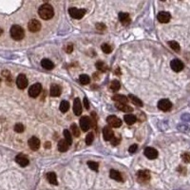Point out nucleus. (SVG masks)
Masks as SVG:
<instances>
[{"label": "nucleus", "instance_id": "1", "mask_svg": "<svg viewBox=\"0 0 190 190\" xmlns=\"http://www.w3.org/2000/svg\"><path fill=\"white\" fill-rule=\"evenodd\" d=\"M38 14L43 20H49L53 17L54 10L52 5L49 4H43L38 10Z\"/></svg>", "mask_w": 190, "mask_h": 190}, {"label": "nucleus", "instance_id": "2", "mask_svg": "<svg viewBox=\"0 0 190 190\" xmlns=\"http://www.w3.org/2000/svg\"><path fill=\"white\" fill-rule=\"evenodd\" d=\"M10 36L15 41H20L24 38L25 36V31L23 30V28L20 27L19 25H13L10 28Z\"/></svg>", "mask_w": 190, "mask_h": 190}, {"label": "nucleus", "instance_id": "3", "mask_svg": "<svg viewBox=\"0 0 190 190\" xmlns=\"http://www.w3.org/2000/svg\"><path fill=\"white\" fill-rule=\"evenodd\" d=\"M69 13L72 18L74 19H81L83 16L86 14V10L84 9H77V8H70Z\"/></svg>", "mask_w": 190, "mask_h": 190}, {"label": "nucleus", "instance_id": "4", "mask_svg": "<svg viewBox=\"0 0 190 190\" xmlns=\"http://www.w3.org/2000/svg\"><path fill=\"white\" fill-rule=\"evenodd\" d=\"M137 180L141 183H146L150 180V173L147 170H140L137 173Z\"/></svg>", "mask_w": 190, "mask_h": 190}, {"label": "nucleus", "instance_id": "5", "mask_svg": "<svg viewBox=\"0 0 190 190\" xmlns=\"http://www.w3.org/2000/svg\"><path fill=\"white\" fill-rule=\"evenodd\" d=\"M42 91V86L40 83H36L34 85H32L30 89H29V95L31 98H35L37 97L39 94H40Z\"/></svg>", "mask_w": 190, "mask_h": 190}, {"label": "nucleus", "instance_id": "6", "mask_svg": "<svg viewBox=\"0 0 190 190\" xmlns=\"http://www.w3.org/2000/svg\"><path fill=\"white\" fill-rule=\"evenodd\" d=\"M79 124H80V128L83 130V131H88L89 129V127H91V119L88 118V117L87 116H83L80 118L79 120Z\"/></svg>", "mask_w": 190, "mask_h": 190}, {"label": "nucleus", "instance_id": "7", "mask_svg": "<svg viewBox=\"0 0 190 190\" xmlns=\"http://www.w3.org/2000/svg\"><path fill=\"white\" fill-rule=\"evenodd\" d=\"M28 79L25 74H19L17 79H16V86H17L18 88L20 89H25L28 87Z\"/></svg>", "mask_w": 190, "mask_h": 190}, {"label": "nucleus", "instance_id": "8", "mask_svg": "<svg viewBox=\"0 0 190 190\" xmlns=\"http://www.w3.org/2000/svg\"><path fill=\"white\" fill-rule=\"evenodd\" d=\"M158 108L163 111H168L172 108V103L168 99H162L158 103Z\"/></svg>", "mask_w": 190, "mask_h": 190}, {"label": "nucleus", "instance_id": "9", "mask_svg": "<svg viewBox=\"0 0 190 190\" xmlns=\"http://www.w3.org/2000/svg\"><path fill=\"white\" fill-rule=\"evenodd\" d=\"M28 28H29L30 31L31 32H37L40 31L41 29V23L36 19H31L29 22V25H28Z\"/></svg>", "mask_w": 190, "mask_h": 190}, {"label": "nucleus", "instance_id": "10", "mask_svg": "<svg viewBox=\"0 0 190 190\" xmlns=\"http://www.w3.org/2000/svg\"><path fill=\"white\" fill-rule=\"evenodd\" d=\"M170 67L172 70H174L175 72H180L183 70V64L182 61L179 59H174L170 62Z\"/></svg>", "mask_w": 190, "mask_h": 190}, {"label": "nucleus", "instance_id": "11", "mask_svg": "<svg viewBox=\"0 0 190 190\" xmlns=\"http://www.w3.org/2000/svg\"><path fill=\"white\" fill-rule=\"evenodd\" d=\"M107 122L108 123L109 126H113V127H120L122 126V121L118 118V117H116L114 115L108 116L107 118Z\"/></svg>", "mask_w": 190, "mask_h": 190}, {"label": "nucleus", "instance_id": "12", "mask_svg": "<svg viewBox=\"0 0 190 190\" xmlns=\"http://www.w3.org/2000/svg\"><path fill=\"white\" fill-rule=\"evenodd\" d=\"M28 144H29V147H30V148L31 149V150H38L39 149V147H40V144H41V143H40V140H39L37 137H35V136H33V137H31L30 140H29V142H28Z\"/></svg>", "mask_w": 190, "mask_h": 190}, {"label": "nucleus", "instance_id": "13", "mask_svg": "<svg viewBox=\"0 0 190 190\" xmlns=\"http://www.w3.org/2000/svg\"><path fill=\"white\" fill-rule=\"evenodd\" d=\"M157 18H158L160 23L166 24L170 21L171 15H170L169 13H167V12H160L157 15Z\"/></svg>", "mask_w": 190, "mask_h": 190}, {"label": "nucleus", "instance_id": "14", "mask_svg": "<svg viewBox=\"0 0 190 190\" xmlns=\"http://www.w3.org/2000/svg\"><path fill=\"white\" fill-rule=\"evenodd\" d=\"M144 155L149 160H154L158 157V151L153 147H147L144 149Z\"/></svg>", "mask_w": 190, "mask_h": 190}, {"label": "nucleus", "instance_id": "15", "mask_svg": "<svg viewBox=\"0 0 190 190\" xmlns=\"http://www.w3.org/2000/svg\"><path fill=\"white\" fill-rule=\"evenodd\" d=\"M15 161L16 163L19 165H21L22 167H25L29 165V159H28V157H26L24 154H18L15 157Z\"/></svg>", "mask_w": 190, "mask_h": 190}, {"label": "nucleus", "instance_id": "16", "mask_svg": "<svg viewBox=\"0 0 190 190\" xmlns=\"http://www.w3.org/2000/svg\"><path fill=\"white\" fill-rule=\"evenodd\" d=\"M103 137H104V139L105 140V141H111V140H112L113 137H114L113 130L111 129L109 126L104 127V129H103Z\"/></svg>", "mask_w": 190, "mask_h": 190}, {"label": "nucleus", "instance_id": "17", "mask_svg": "<svg viewBox=\"0 0 190 190\" xmlns=\"http://www.w3.org/2000/svg\"><path fill=\"white\" fill-rule=\"evenodd\" d=\"M73 112L75 115L79 116L82 113V105L79 98H75L73 102Z\"/></svg>", "mask_w": 190, "mask_h": 190}, {"label": "nucleus", "instance_id": "18", "mask_svg": "<svg viewBox=\"0 0 190 190\" xmlns=\"http://www.w3.org/2000/svg\"><path fill=\"white\" fill-rule=\"evenodd\" d=\"M61 91H62V89H61L60 86L56 85V84H52L51 86V88H49V94H51V96L52 97H57L61 94Z\"/></svg>", "mask_w": 190, "mask_h": 190}, {"label": "nucleus", "instance_id": "19", "mask_svg": "<svg viewBox=\"0 0 190 190\" xmlns=\"http://www.w3.org/2000/svg\"><path fill=\"white\" fill-rule=\"evenodd\" d=\"M119 20L121 21V23L124 25V26H127L129 25L130 23V17H129V14L126 13H120L119 15Z\"/></svg>", "mask_w": 190, "mask_h": 190}, {"label": "nucleus", "instance_id": "20", "mask_svg": "<svg viewBox=\"0 0 190 190\" xmlns=\"http://www.w3.org/2000/svg\"><path fill=\"white\" fill-rule=\"evenodd\" d=\"M57 147H58V150H59L60 152H66L67 150L69 149L70 144L67 143V141H66L65 139L64 140H60L59 143H58Z\"/></svg>", "mask_w": 190, "mask_h": 190}, {"label": "nucleus", "instance_id": "21", "mask_svg": "<svg viewBox=\"0 0 190 190\" xmlns=\"http://www.w3.org/2000/svg\"><path fill=\"white\" fill-rule=\"evenodd\" d=\"M109 177L111 179H113V180L117 181V182H123V177H122V174L117 170H110L109 172Z\"/></svg>", "mask_w": 190, "mask_h": 190}, {"label": "nucleus", "instance_id": "22", "mask_svg": "<svg viewBox=\"0 0 190 190\" xmlns=\"http://www.w3.org/2000/svg\"><path fill=\"white\" fill-rule=\"evenodd\" d=\"M41 66L48 70H52L54 68V64L49 59H43L41 61Z\"/></svg>", "mask_w": 190, "mask_h": 190}, {"label": "nucleus", "instance_id": "23", "mask_svg": "<svg viewBox=\"0 0 190 190\" xmlns=\"http://www.w3.org/2000/svg\"><path fill=\"white\" fill-rule=\"evenodd\" d=\"M47 179L49 183L53 184V186H57L58 182H57V177L56 174H55L54 172H49L47 174Z\"/></svg>", "mask_w": 190, "mask_h": 190}, {"label": "nucleus", "instance_id": "24", "mask_svg": "<svg viewBox=\"0 0 190 190\" xmlns=\"http://www.w3.org/2000/svg\"><path fill=\"white\" fill-rule=\"evenodd\" d=\"M116 108L122 110V111H124V112H131V111L133 110V108L131 107H129V105H127L126 104H119V103H117L116 104Z\"/></svg>", "mask_w": 190, "mask_h": 190}, {"label": "nucleus", "instance_id": "25", "mask_svg": "<svg viewBox=\"0 0 190 190\" xmlns=\"http://www.w3.org/2000/svg\"><path fill=\"white\" fill-rule=\"evenodd\" d=\"M124 120H125V122L126 123L127 125H133L134 123L136 122V120H137V118H136V116H134V115H132V114H126V115H125V117H124Z\"/></svg>", "mask_w": 190, "mask_h": 190}, {"label": "nucleus", "instance_id": "26", "mask_svg": "<svg viewBox=\"0 0 190 190\" xmlns=\"http://www.w3.org/2000/svg\"><path fill=\"white\" fill-rule=\"evenodd\" d=\"M113 100L119 104H126L128 101V98H126V96H124V95H114Z\"/></svg>", "mask_w": 190, "mask_h": 190}, {"label": "nucleus", "instance_id": "27", "mask_svg": "<svg viewBox=\"0 0 190 190\" xmlns=\"http://www.w3.org/2000/svg\"><path fill=\"white\" fill-rule=\"evenodd\" d=\"M128 99H130L131 102H132L134 105H138V107H143V102H142L141 100H140L138 97L134 96V95H132V94H129V95H128Z\"/></svg>", "mask_w": 190, "mask_h": 190}, {"label": "nucleus", "instance_id": "28", "mask_svg": "<svg viewBox=\"0 0 190 190\" xmlns=\"http://www.w3.org/2000/svg\"><path fill=\"white\" fill-rule=\"evenodd\" d=\"M59 108H60V111H61V112L66 113L67 111L69 110V108H70V104H69V102H67V101H62V102H61V104H60Z\"/></svg>", "mask_w": 190, "mask_h": 190}, {"label": "nucleus", "instance_id": "29", "mask_svg": "<svg viewBox=\"0 0 190 190\" xmlns=\"http://www.w3.org/2000/svg\"><path fill=\"white\" fill-rule=\"evenodd\" d=\"M110 89H112L113 91H119L121 88V84L118 80H113L112 82L110 83Z\"/></svg>", "mask_w": 190, "mask_h": 190}, {"label": "nucleus", "instance_id": "30", "mask_svg": "<svg viewBox=\"0 0 190 190\" xmlns=\"http://www.w3.org/2000/svg\"><path fill=\"white\" fill-rule=\"evenodd\" d=\"M95 66H96V68L98 69V70L102 71V72H105L108 70L107 65H105L104 62H102V61H99V62H97L96 64H95Z\"/></svg>", "mask_w": 190, "mask_h": 190}, {"label": "nucleus", "instance_id": "31", "mask_svg": "<svg viewBox=\"0 0 190 190\" xmlns=\"http://www.w3.org/2000/svg\"><path fill=\"white\" fill-rule=\"evenodd\" d=\"M168 45H169V47L173 49V51H175L177 52H179L181 51L180 45H179V43L176 42V41H169L168 42Z\"/></svg>", "mask_w": 190, "mask_h": 190}, {"label": "nucleus", "instance_id": "32", "mask_svg": "<svg viewBox=\"0 0 190 190\" xmlns=\"http://www.w3.org/2000/svg\"><path fill=\"white\" fill-rule=\"evenodd\" d=\"M79 81L81 82L82 85H88V84H89V81H91V78L87 74H81L79 77Z\"/></svg>", "mask_w": 190, "mask_h": 190}, {"label": "nucleus", "instance_id": "33", "mask_svg": "<svg viewBox=\"0 0 190 190\" xmlns=\"http://www.w3.org/2000/svg\"><path fill=\"white\" fill-rule=\"evenodd\" d=\"M70 129H71V132H72V135H73L74 137H79V135H80V129L78 128V126L75 124H72L70 126Z\"/></svg>", "mask_w": 190, "mask_h": 190}, {"label": "nucleus", "instance_id": "34", "mask_svg": "<svg viewBox=\"0 0 190 190\" xmlns=\"http://www.w3.org/2000/svg\"><path fill=\"white\" fill-rule=\"evenodd\" d=\"M64 136H65V140L67 141V143H68V144H70V146L71 143H72V137H71L70 132L69 130L65 129V130H64Z\"/></svg>", "mask_w": 190, "mask_h": 190}, {"label": "nucleus", "instance_id": "35", "mask_svg": "<svg viewBox=\"0 0 190 190\" xmlns=\"http://www.w3.org/2000/svg\"><path fill=\"white\" fill-rule=\"evenodd\" d=\"M101 49H102V51L105 52V53H110L111 52H112V47L110 46V45L108 44H103L102 46H101Z\"/></svg>", "mask_w": 190, "mask_h": 190}, {"label": "nucleus", "instance_id": "36", "mask_svg": "<svg viewBox=\"0 0 190 190\" xmlns=\"http://www.w3.org/2000/svg\"><path fill=\"white\" fill-rule=\"evenodd\" d=\"M93 140H94V135H93V133L91 132H89L88 135L86 136V144H91L93 143Z\"/></svg>", "mask_w": 190, "mask_h": 190}, {"label": "nucleus", "instance_id": "37", "mask_svg": "<svg viewBox=\"0 0 190 190\" xmlns=\"http://www.w3.org/2000/svg\"><path fill=\"white\" fill-rule=\"evenodd\" d=\"M88 167H91V169L94 170V171H98V167H99V165L96 163V162H88Z\"/></svg>", "mask_w": 190, "mask_h": 190}, {"label": "nucleus", "instance_id": "38", "mask_svg": "<svg viewBox=\"0 0 190 190\" xmlns=\"http://www.w3.org/2000/svg\"><path fill=\"white\" fill-rule=\"evenodd\" d=\"M24 129H25V127L22 124H16L14 126V131L17 132V133H22L24 131Z\"/></svg>", "mask_w": 190, "mask_h": 190}, {"label": "nucleus", "instance_id": "39", "mask_svg": "<svg viewBox=\"0 0 190 190\" xmlns=\"http://www.w3.org/2000/svg\"><path fill=\"white\" fill-rule=\"evenodd\" d=\"M182 159H183V161L184 162V163L189 164L190 163V153L189 152H184L182 155Z\"/></svg>", "mask_w": 190, "mask_h": 190}, {"label": "nucleus", "instance_id": "40", "mask_svg": "<svg viewBox=\"0 0 190 190\" xmlns=\"http://www.w3.org/2000/svg\"><path fill=\"white\" fill-rule=\"evenodd\" d=\"M96 29L100 31H103L107 29V27H105V25H104L103 23H97L96 24Z\"/></svg>", "mask_w": 190, "mask_h": 190}, {"label": "nucleus", "instance_id": "41", "mask_svg": "<svg viewBox=\"0 0 190 190\" xmlns=\"http://www.w3.org/2000/svg\"><path fill=\"white\" fill-rule=\"evenodd\" d=\"M178 129L180 130V131L187 132V131H188V129H189V127H188L187 126H184V125H183V126H178Z\"/></svg>", "mask_w": 190, "mask_h": 190}, {"label": "nucleus", "instance_id": "42", "mask_svg": "<svg viewBox=\"0 0 190 190\" xmlns=\"http://www.w3.org/2000/svg\"><path fill=\"white\" fill-rule=\"evenodd\" d=\"M137 149H138L137 144H132V146L129 147V149H128V151H129L130 153H135L137 151Z\"/></svg>", "mask_w": 190, "mask_h": 190}, {"label": "nucleus", "instance_id": "43", "mask_svg": "<svg viewBox=\"0 0 190 190\" xmlns=\"http://www.w3.org/2000/svg\"><path fill=\"white\" fill-rule=\"evenodd\" d=\"M120 143V138H117V137H113V139L111 140V144H113V146H117Z\"/></svg>", "mask_w": 190, "mask_h": 190}, {"label": "nucleus", "instance_id": "44", "mask_svg": "<svg viewBox=\"0 0 190 190\" xmlns=\"http://www.w3.org/2000/svg\"><path fill=\"white\" fill-rule=\"evenodd\" d=\"M72 51H73V45H71V44L68 45V46H67V49H66V52L68 53H71Z\"/></svg>", "mask_w": 190, "mask_h": 190}, {"label": "nucleus", "instance_id": "45", "mask_svg": "<svg viewBox=\"0 0 190 190\" xmlns=\"http://www.w3.org/2000/svg\"><path fill=\"white\" fill-rule=\"evenodd\" d=\"M84 105H85V108H86L87 109L89 108V102H88V100L87 97L84 98Z\"/></svg>", "mask_w": 190, "mask_h": 190}, {"label": "nucleus", "instance_id": "46", "mask_svg": "<svg viewBox=\"0 0 190 190\" xmlns=\"http://www.w3.org/2000/svg\"><path fill=\"white\" fill-rule=\"evenodd\" d=\"M182 119H183V121L189 122V121H190V115H189V114H184L183 116H182Z\"/></svg>", "mask_w": 190, "mask_h": 190}, {"label": "nucleus", "instance_id": "47", "mask_svg": "<svg viewBox=\"0 0 190 190\" xmlns=\"http://www.w3.org/2000/svg\"><path fill=\"white\" fill-rule=\"evenodd\" d=\"M45 147H46L47 148H49V147H51V144H49V142H47L46 143V146H45Z\"/></svg>", "mask_w": 190, "mask_h": 190}, {"label": "nucleus", "instance_id": "48", "mask_svg": "<svg viewBox=\"0 0 190 190\" xmlns=\"http://www.w3.org/2000/svg\"><path fill=\"white\" fill-rule=\"evenodd\" d=\"M2 32H3V31H2L1 29H0V35H1V34H2Z\"/></svg>", "mask_w": 190, "mask_h": 190}, {"label": "nucleus", "instance_id": "49", "mask_svg": "<svg viewBox=\"0 0 190 190\" xmlns=\"http://www.w3.org/2000/svg\"><path fill=\"white\" fill-rule=\"evenodd\" d=\"M0 82H1V79H0Z\"/></svg>", "mask_w": 190, "mask_h": 190}]
</instances>
